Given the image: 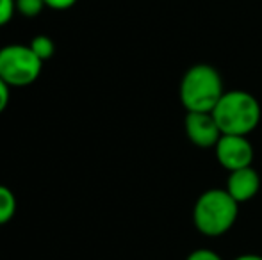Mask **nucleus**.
Returning <instances> with one entry per match:
<instances>
[{
  "instance_id": "nucleus-6",
  "label": "nucleus",
  "mask_w": 262,
  "mask_h": 260,
  "mask_svg": "<svg viewBox=\"0 0 262 260\" xmlns=\"http://www.w3.org/2000/svg\"><path fill=\"white\" fill-rule=\"evenodd\" d=\"M184 130L187 139L198 148H214L221 137V130L212 112H186Z\"/></svg>"
},
{
  "instance_id": "nucleus-14",
  "label": "nucleus",
  "mask_w": 262,
  "mask_h": 260,
  "mask_svg": "<svg viewBox=\"0 0 262 260\" xmlns=\"http://www.w3.org/2000/svg\"><path fill=\"white\" fill-rule=\"evenodd\" d=\"M45 6L49 9H55V11H66L70 7H73L77 4V0H43Z\"/></svg>"
},
{
  "instance_id": "nucleus-4",
  "label": "nucleus",
  "mask_w": 262,
  "mask_h": 260,
  "mask_svg": "<svg viewBox=\"0 0 262 260\" xmlns=\"http://www.w3.org/2000/svg\"><path fill=\"white\" fill-rule=\"evenodd\" d=\"M43 61L36 57L29 45L11 43L0 49V79L11 87H25L39 79Z\"/></svg>"
},
{
  "instance_id": "nucleus-10",
  "label": "nucleus",
  "mask_w": 262,
  "mask_h": 260,
  "mask_svg": "<svg viewBox=\"0 0 262 260\" xmlns=\"http://www.w3.org/2000/svg\"><path fill=\"white\" fill-rule=\"evenodd\" d=\"M45 2L43 0H16V13H20L25 18H36L39 16L43 9H45Z\"/></svg>"
},
{
  "instance_id": "nucleus-5",
  "label": "nucleus",
  "mask_w": 262,
  "mask_h": 260,
  "mask_svg": "<svg viewBox=\"0 0 262 260\" xmlns=\"http://www.w3.org/2000/svg\"><path fill=\"white\" fill-rule=\"evenodd\" d=\"M214 153H216V159L220 162V166L223 170H227L228 173L252 166L253 155H255L248 135H230V134H221L220 141L214 146Z\"/></svg>"
},
{
  "instance_id": "nucleus-2",
  "label": "nucleus",
  "mask_w": 262,
  "mask_h": 260,
  "mask_svg": "<svg viewBox=\"0 0 262 260\" xmlns=\"http://www.w3.org/2000/svg\"><path fill=\"white\" fill-rule=\"evenodd\" d=\"M212 116L221 134L248 135L259 127L262 118L260 104L245 89L225 91L212 109Z\"/></svg>"
},
{
  "instance_id": "nucleus-9",
  "label": "nucleus",
  "mask_w": 262,
  "mask_h": 260,
  "mask_svg": "<svg viewBox=\"0 0 262 260\" xmlns=\"http://www.w3.org/2000/svg\"><path fill=\"white\" fill-rule=\"evenodd\" d=\"M31 50L36 54L38 59H41L43 63L49 59H52L54 54H55V43L50 36H45V34H39V36H34L32 41L29 43Z\"/></svg>"
},
{
  "instance_id": "nucleus-1",
  "label": "nucleus",
  "mask_w": 262,
  "mask_h": 260,
  "mask_svg": "<svg viewBox=\"0 0 262 260\" xmlns=\"http://www.w3.org/2000/svg\"><path fill=\"white\" fill-rule=\"evenodd\" d=\"M239 216V203L227 189H207L196 198L193 207V225L202 235L221 237L230 232Z\"/></svg>"
},
{
  "instance_id": "nucleus-3",
  "label": "nucleus",
  "mask_w": 262,
  "mask_h": 260,
  "mask_svg": "<svg viewBox=\"0 0 262 260\" xmlns=\"http://www.w3.org/2000/svg\"><path fill=\"white\" fill-rule=\"evenodd\" d=\"M223 93L221 73L205 63L187 68L179 87V97L186 112H212Z\"/></svg>"
},
{
  "instance_id": "nucleus-11",
  "label": "nucleus",
  "mask_w": 262,
  "mask_h": 260,
  "mask_svg": "<svg viewBox=\"0 0 262 260\" xmlns=\"http://www.w3.org/2000/svg\"><path fill=\"white\" fill-rule=\"evenodd\" d=\"M16 13V0H0V27L7 25Z\"/></svg>"
},
{
  "instance_id": "nucleus-8",
  "label": "nucleus",
  "mask_w": 262,
  "mask_h": 260,
  "mask_svg": "<svg viewBox=\"0 0 262 260\" xmlns=\"http://www.w3.org/2000/svg\"><path fill=\"white\" fill-rule=\"evenodd\" d=\"M16 214V196L9 187L0 184V225H6Z\"/></svg>"
},
{
  "instance_id": "nucleus-15",
  "label": "nucleus",
  "mask_w": 262,
  "mask_h": 260,
  "mask_svg": "<svg viewBox=\"0 0 262 260\" xmlns=\"http://www.w3.org/2000/svg\"><path fill=\"white\" fill-rule=\"evenodd\" d=\"M234 260H262V255H257V253H243V255H237Z\"/></svg>"
},
{
  "instance_id": "nucleus-12",
  "label": "nucleus",
  "mask_w": 262,
  "mask_h": 260,
  "mask_svg": "<svg viewBox=\"0 0 262 260\" xmlns=\"http://www.w3.org/2000/svg\"><path fill=\"white\" fill-rule=\"evenodd\" d=\"M186 260H223V258H221L220 253L209 250V248H200V250L191 251L186 257Z\"/></svg>"
},
{
  "instance_id": "nucleus-13",
  "label": "nucleus",
  "mask_w": 262,
  "mask_h": 260,
  "mask_svg": "<svg viewBox=\"0 0 262 260\" xmlns=\"http://www.w3.org/2000/svg\"><path fill=\"white\" fill-rule=\"evenodd\" d=\"M9 98H11V86L6 80L0 79V114L7 109L9 105Z\"/></svg>"
},
{
  "instance_id": "nucleus-7",
  "label": "nucleus",
  "mask_w": 262,
  "mask_h": 260,
  "mask_svg": "<svg viewBox=\"0 0 262 260\" xmlns=\"http://www.w3.org/2000/svg\"><path fill=\"white\" fill-rule=\"evenodd\" d=\"M225 189L228 195L234 198L239 205L246 203V201L253 200L260 189V177L253 166L243 168V170H235L228 173L227 185Z\"/></svg>"
}]
</instances>
